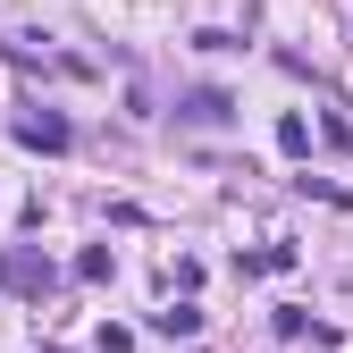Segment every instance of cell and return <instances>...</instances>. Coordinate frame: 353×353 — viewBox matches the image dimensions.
I'll list each match as a JSON object with an SVG mask.
<instances>
[{"mask_svg": "<svg viewBox=\"0 0 353 353\" xmlns=\"http://www.w3.org/2000/svg\"><path fill=\"white\" fill-rule=\"evenodd\" d=\"M0 286L26 294V303H42V294H51V261L26 252V244H9V252H0Z\"/></svg>", "mask_w": 353, "mask_h": 353, "instance_id": "1", "label": "cell"}, {"mask_svg": "<svg viewBox=\"0 0 353 353\" xmlns=\"http://www.w3.org/2000/svg\"><path fill=\"white\" fill-rule=\"evenodd\" d=\"M17 143H34V152H68L76 135H68L59 110H26V118H17Z\"/></svg>", "mask_w": 353, "mask_h": 353, "instance_id": "2", "label": "cell"}, {"mask_svg": "<svg viewBox=\"0 0 353 353\" xmlns=\"http://www.w3.org/2000/svg\"><path fill=\"white\" fill-rule=\"evenodd\" d=\"M228 118H236V101L219 93V84H202V93L176 101V126H228Z\"/></svg>", "mask_w": 353, "mask_h": 353, "instance_id": "3", "label": "cell"}, {"mask_svg": "<svg viewBox=\"0 0 353 353\" xmlns=\"http://www.w3.org/2000/svg\"><path fill=\"white\" fill-rule=\"evenodd\" d=\"M152 328H160V336H194L202 312H194V303H168V312H152Z\"/></svg>", "mask_w": 353, "mask_h": 353, "instance_id": "4", "label": "cell"}, {"mask_svg": "<svg viewBox=\"0 0 353 353\" xmlns=\"http://www.w3.org/2000/svg\"><path fill=\"white\" fill-rule=\"evenodd\" d=\"M110 270H118V252H110V244H93V252H76V278H93V286H101Z\"/></svg>", "mask_w": 353, "mask_h": 353, "instance_id": "5", "label": "cell"}, {"mask_svg": "<svg viewBox=\"0 0 353 353\" xmlns=\"http://www.w3.org/2000/svg\"><path fill=\"white\" fill-rule=\"evenodd\" d=\"M278 152L303 160V152H312V126H303V118H278Z\"/></svg>", "mask_w": 353, "mask_h": 353, "instance_id": "6", "label": "cell"}]
</instances>
